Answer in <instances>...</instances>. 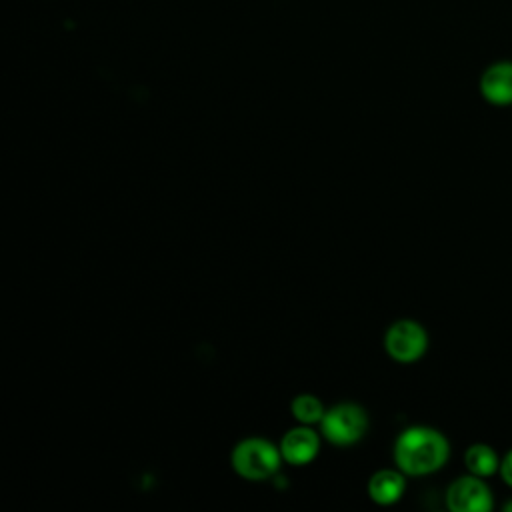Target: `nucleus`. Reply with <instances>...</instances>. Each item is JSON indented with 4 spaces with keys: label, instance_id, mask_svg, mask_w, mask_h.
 <instances>
[{
    "label": "nucleus",
    "instance_id": "nucleus-9",
    "mask_svg": "<svg viewBox=\"0 0 512 512\" xmlns=\"http://www.w3.org/2000/svg\"><path fill=\"white\" fill-rule=\"evenodd\" d=\"M464 462H466V468L474 474V476H490L494 474L498 468H500V462H498V456L496 452L486 446V444H474L466 450L464 454Z\"/></svg>",
    "mask_w": 512,
    "mask_h": 512
},
{
    "label": "nucleus",
    "instance_id": "nucleus-6",
    "mask_svg": "<svg viewBox=\"0 0 512 512\" xmlns=\"http://www.w3.org/2000/svg\"><path fill=\"white\" fill-rule=\"evenodd\" d=\"M318 450H320V438L312 428H308V424L292 428L290 432L284 434L280 442L282 458L296 466L308 464L310 460H314Z\"/></svg>",
    "mask_w": 512,
    "mask_h": 512
},
{
    "label": "nucleus",
    "instance_id": "nucleus-8",
    "mask_svg": "<svg viewBox=\"0 0 512 512\" xmlns=\"http://www.w3.org/2000/svg\"><path fill=\"white\" fill-rule=\"evenodd\" d=\"M404 488H406L404 476L396 470H378L368 480V496L376 504H384V506L400 500V496L404 494Z\"/></svg>",
    "mask_w": 512,
    "mask_h": 512
},
{
    "label": "nucleus",
    "instance_id": "nucleus-11",
    "mask_svg": "<svg viewBox=\"0 0 512 512\" xmlns=\"http://www.w3.org/2000/svg\"><path fill=\"white\" fill-rule=\"evenodd\" d=\"M500 474H502L504 482L512 486V450H510V452L504 456V460L500 462Z\"/></svg>",
    "mask_w": 512,
    "mask_h": 512
},
{
    "label": "nucleus",
    "instance_id": "nucleus-2",
    "mask_svg": "<svg viewBox=\"0 0 512 512\" xmlns=\"http://www.w3.org/2000/svg\"><path fill=\"white\" fill-rule=\"evenodd\" d=\"M282 460L280 448L264 438H246L232 452L234 470L246 480H266L276 474Z\"/></svg>",
    "mask_w": 512,
    "mask_h": 512
},
{
    "label": "nucleus",
    "instance_id": "nucleus-12",
    "mask_svg": "<svg viewBox=\"0 0 512 512\" xmlns=\"http://www.w3.org/2000/svg\"><path fill=\"white\" fill-rule=\"evenodd\" d=\"M504 508H506V510H512V502H508Z\"/></svg>",
    "mask_w": 512,
    "mask_h": 512
},
{
    "label": "nucleus",
    "instance_id": "nucleus-4",
    "mask_svg": "<svg viewBox=\"0 0 512 512\" xmlns=\"http://www.w3.org/2000/svg\"><path fill=\"white\" fill-rule=\"evenodd\" d=\"M386 352L398 362H414L418 360L428 346L426 330L414 320H398L394 322L384 336Z\"/></svg>",
    "mask_w": 512,
    "mask_h": 512
},
{
    "label": "nucleus",
    "instance_id": "nucleus-7",
    "mask_svg": "<svg viewBox=\"0 0 512 512\" xmlns=\"http://www.w3.org/2000/svg\"><path fill=\"white\" fill-rule=\"evenodd\" d=\"M480 92L492 104H512V62H496L486 68Z\"/></svg>",
    "mask_w": 512,
    "mask_h": 512
},
{
    "label": "nucleus",
    "instance_id": "nucleus-5",
    "mask_svg": "<svg viewBox=\"0 0 512 512\" xmlns=\"http://www.w3.org/2000/svg\"><path fill=\"white\" fill-rule=\"evenodd\" d=\"M446 504L454 512H486L492 508V494L480 476H464L450 484Z\"/></svg>",
    "mask_w": 512,
    "mask_h": 512
},
{
    "label": "nucleus",
    "instance_id": "nucleus-1",
    "mask_svg": "<svg viewBox=\"0 0 512 512\" xmlns=\"http://www.w3.org/2000/svg\"><path fill=\"white\" fill-rule=\"evenodd\" d=\"M446 438L428 426H412L404 430L394 444L396 466L410 476L436 472L448 460Z\"/></svg>",
    "mask_w": 512,
    "mask_h": 512
},
{
    "label": "nucleus",
    "instance_id": "nucleus-3",
    "mask_svg": "<svg viewBox=\"0 0 512 512\" xmlns=\"http://www.w3.org/2000/svg\"><path fill=\"white\" fill-rule=\"evenodd\" d=\"M322 434L336 446L356 444L368 428V416L358 404H338L330 408L320 420Z\"/></svg>",
    "mask_w": 512,
    "mask_h": 512
},
{
    "label": "nucleus",
    "instance_id": "nucleus-10",
    "mask_svg": "<svg viewBox=\"0 0 512 512\" xmlns=\"http://www.w3.org/2000/svg\"><path fill=\"white\" fill-rule=\"evenodd\" d=\"M294 418L300 422V424H314V422H320L324 418V406L322 402L312 396V394H298L294 400H292V406H290Z\"/></svg>",
    "mask_w": 512,
    "mask_h": 512
}]
</instances>
